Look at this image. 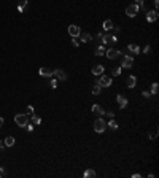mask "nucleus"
Wrapping results in <instances>:
<instances>
[{
  "label": "nucleus",
  "mask_w": 159,
  "mask_h": 178,
  "mask_svg": "<svg viewBox=\"0 0 159 178\" xmlns=\"http://www.w3.org/2000/svg\"><path fill=\"white\" fill-rule=\"evenodd\" d=\"M111 83H113L111 76H107V75H100L99 78L96 80V84H99L100 88H110Z\"/></svg>",
  "instance_id": "1"
},
{
  "label": "nucleus",
  "mask_w": 159,
  "mask_h": 178,
  "mask_svg": "<svg viewBox=\"0 0 159 178\" xmlns=\"http://www.w3.org/2000/svg\"><path fill=\"white\" fill-rule=\"evenodd\" d=\"M105 129H107V123H105L102 118H97V119L94 121V130H96L97 134H102V132H105Z\"/></svg>",
  "instance_id": "2"
},
{
  "label": "nucleus",
  "mask_w": 159,
  "mask_h": 178,
  "mask_svg": "<svg viewBox=\"0 0 159 178\" xmlns=\"http://www.w3.org/2000/svg\"><path fill=\"white\" fill-rule=\"evenodd\" d=\"M14 123H16V126H19V127H24L26 124L29 123V118H27V115H24V113H18L16 116H14Z\"/></svg>",
  "instance_id": "3"
},
{
  "label": "nucleus",
  "mask_w": 159,
  "mask_h": 178,
  "mask_svg": "<svg viewBox=\"0 0 159 178\" xmlns=\"http://www.w3.org/2000/svg\"><path fill=\"white\" fill-rule=\"evenodd\" d=\"M140 11V8H138V5L132 3V5H127V8H126V14H127L129 18H134L137 16V13Z\"/></svg>",
  "instance_id": "4"
},
{
  "label": "nucleus",
  "mask_w": 159,
  "mask_h": 178,
  "mask_svg": "<svg viewBox=\"0 0 159 178\" xmlns=\"http://www.w3.org/2000/svg\"><path fill=\"white\" fill-rule=\"evenodd\" d=\"M105 56L113 61V59H118L121 56V51H118V49H115V48H110V49H105Z\"/></svg>",
  "instance_id": "5"
},
{
  "label": "nucleus",
  "mask_w": 159,
  "mask_h": 178,
  "mask_svg": "<svg viewBox=\"0 0 159 178\" xmlns=\"http://www.w3.org/2000/svg\"><path fill=\"white\" fill-rule=\"evenodd\" d=\"M132 64H134V57L132 56H124L121 61V69H131Z\"/></svg>",
  "instance_id": "6"
},
{
  "label": "nucleus",
  "mask_w": 159,
  "mask_h": 178,
  "mask_svg": "<svg viewBox=\"0 0 159 178\" xmlns=\"http://www.w3.org/2000/svg\"><path fill=\"white\" fill-rule=\"evenodd\" d=\"M118 41V37L116 35H110V34H105L102 35V43H107V44H113Z\"/></svg>",
  "instance_id": "7"
},
{
  "label": "nucleus",
  "mask_w": 159,
  "mask_h": 178,
  "mask_svg": "<svg viewBox=\"0 0 159 178\" xmlns=\"http://www.w3.org/2000/svg\"><path fill=\"white\" fill-rule=\"evenodd\" d=\"M53 75H54L57 80H61V81H65V80H67V73L64 72V70H61V69L53 70Z\"/></svg>",
  "instance_id": "8"
},
{
  "label": "nucleus",
  "mask_w": 159,
  "mask_h": 178,
  "mask_svg": "<svg viewBox=\"0 0 159 178\" xmlns=\"http://www.w3.org/2000/svg\"><path fill=\"white\" fill-rule=\"evenodd\" d=\"M146 21L148 22H154L158 21V10H151V11H146Z\"/></svg>",
  "instance_id": "9"
},
{
  "label": "nucleus",
  "mask_w": 159,
  "mask_h": 178,
  "mask_svg": "<svg viewBox=\"0 0 159 178\" xmlns=\"http://www.w3.org/2000/svg\"><path fill=\"white\" fill-rule=\"evenodd\" d=\"M69 34H70V37H80V34H81V29H80L78 26L72 24V26H69Z\"/></svg>",
  "instance_id": "10"
},
{
  "label": "nucleus",
  "mask_w": 159,
  "mask_h": 178,
  "mask_svg": "<svg viewBox=\"0 0 159 178\" xmlns=\"http://www.w3.org/2000/svg\"><path fill=\"white\" fill-rule=\"evenodd\" d=\"M135 84H137V76L129 75L127 78H126V86H127L129 89H132V88H135Z\"/></svg>",
  "instance_id": "11"
},
{
  "label": "nucleus",
  "mask_w": 159,
  "mask_h": 178,
  "mask_svg": "<svg viewBox=\"0 0 159 178\" xmlns=\"http://www.w3.org/2000/svg\"><path fill=\"white\" fill-rule=\"evenodd\" d=\"M116 102L119 105V108H126V105H127V99L123 96H116Z\"/></svg>",
  "instance_id": "12"
},
{
  "label": "nucleus",
  "mask_w": 159,
  "mask_h": 178,
  "mask_svg": "<svg viewBox=\"0 0 159 178\" xmlns=\"http://www.w3.org/2000/svg\"><path fill=\"white\" fill-rule=\"evenodd\" d=\"M104 65H94V67H92V73H94V75H96V76H99V75H102V73H104Z\"/></svg>",
  "instance_id": "13"
},
{
  "label": "nucleus",
  "mask_w": 159,
  "mask_h": 178,
  "mask_svg": "<svg viewBox=\"0 0 159 178\" xmlns=\"http://www.w3.org/2000/svg\"><path fill=\"white\" fill-rule=\"evenodd\" d=\"M27 7H29L27 0H21V3L18 5V11H19V13H24V11L27 10Z\"/></svg>",
  "instance_id": "14"
},
{
  "label": "nucleus",
  "mask_w": 159,
  "mask_h": 178,
  "mask_svg": "<svg viewBox=\"0 0 159 178\" xmlns=\"http://www.w3.org/2000/svg\"><path fill=\"white\" fill-rule=\"evenodd\" d=\"M127 51H129V53H132V54H138V53H140V48H138V44L131 43V44L127 46Z\"/></svg>",
  "instance_id": "15"
},
{
  "label": "nucleus",
  "mask_w": 159,
  "mask_h": 178,
  "mask_svg": "<svg viewBox=\"0 0 159 178\" xmlns=\"http://www.w3.org/2000/svg\"><path fill=\"white\" fill-rule=\"evenodd\" d=\"M92 113H96V115H99V116H102V115H105V111H104V108H102L100 105H92Z\"/></svg>",
  "instance_id": "16"
},
{
  "label": "nucleus",
  "mask_w": 159,
  "mask_h": 178,
  "mask_svg": "<svg viewBox=\"0 0 159 178\" xmlns=\"http://www.w3.org/2000/svg\"><path fill=\"white\" fill-rule=\"evenodd\" d=\"M102 27H104V30L108 32V30H111L115 26H113V22H111V19H105V21H104V24H102Z\"/></svg>",
  "instance_id": "17"
},
{
  "label": "nucleus",
  "mask_w": 159,
  "mask_h": 178,
  "mask_svg": "<svg viewBox=\"0 0 159 178\" xmlns=\"http://www.w3.org/2000/svg\"><path fill=\"white\" fill-rule=\"evenodd\" d=\"M40 75L42 76H53V70L48 69V67H42V69H40Z\"/></svg>",
  "instance_id": "18"
},
{
  "label": "nucleus",
  "mask_w": 159,
  "mask_h": 178,
  "mask_svg": "<svg viewBox=\"0 0 159 178\" xmlns=\"http://www.w3.org/2000/svg\"><path fill=\"white\" fill-rule=\"evenodd\" d=\"M83 177H84V178H96V170H92V169H88V170H84Z\"/></svg>",
  "instance_id": "19"
},
{
  "label": "nucleus",
  "mask_w": 159,
  "mask_h": 178,
  "mask_svg": "<svg viewBox=\"0 0 159 178\" xmlns=\"http://www.w3.org/2000/svg\"><path fill=\"white\" fill-rule=\"evenodd\" d=\"M107 127H110L111 130H116V129H118V127H119V126H118V123H116V121L113 119V118H110V123H107Z\"/></svg>",
  "instance_id": "20"
},
{
  "label": "nucleus",
  "mask_w": 159,
  "mask_h": 178,
  "mask_svg": "<svg viewBox=\"0 0 159 178\" xmlns=\"http://www.w3.org/2000/svg\"><path fill=\"white\" fill-rule=\"evenodd\" d=\"M80 37H81V41H84V43H86V41H91V40H92V35L88 34V32H86V34H80Z\"/></svg>",
  "instance_id": "21"
},
{
  "label": "nucleus",
  "mask_w": 159,
  "mask_h": 178,
  "mask_svg": "<svg viewBox=\"0 0 159 178\" xmlns=\"http://www.w3.org/2000/svg\"><path fill=\"white\" fill-rule=\"evenodd\" d=\"M14 142H16V140H14L13 137H7V138H5L3 146H8V148H10V146H13V145H14Z\"/></svg>",
  "instance_id": "22"
},
{
  "label": "nucleus",
  "mask_w": 159,
  "mask_h": 178,
  "mask_svg": "<svg viewBox=\"0 0 159 178\" xmlns=\"http://www.w3.org/2000/svg\"><path fill=\"white\" fill-rule=\"evenodd\" d=\"M32 123H34L35 126H38V124H42V118L38 116V115H32Z\"/></svg>",
  "instance_id": "23"
},
{
  "label": "nucleus",
  "mask_w": 159,
  "mask_h": 178,
  "mask_svg": "<svg viewBox=\"0 0 159 178\" xmlns=\"http://www.w3.org/2000/svg\"><path fill=\"white\" fill-rule=\"evenodd\" d=\"M94 54H96V56H104L105 54V48H104V46H97V49L94 51Z\"/></svg>",
  "instance_id": "24"
},
{
  "label": "nucleus",
  "mask_w": 159,
  "mask_h": 178,
  "mask_svg": "<svg viewBox=\"0 0 159 178\" xmlns=\"http://www.w3.org/2000/svg\"><path fill=\"white\" fill-rule=\"evenodd\" d=\"M92 94H94V96H97V94H100V86H99V84H96V86L92 88Z\"/></svg>",
  "instance_id": "25"
},
{
  "label": "nucleus",
  "mask_w": 159,
  "mask_h": 178,
  "mask_svg": "<svg viewBox=\"0 0 159 178\" xmlns=\"http://www.w3.org/2000/svg\"><path fill=\"white\" fill-rule=\"evenodd\" d=\"M158 88H159L158 83H153V84H151V94H156V92H158Z\"/></svg>",
  "instance_id": "26"
},
{
  "label": "nucleus",
  "mask_w": 159,
  "mask_h": 178,
  "mask_svg": "<svg viewBox=\"0 0 159 178\" xmlns=\"http://www.w3.org/2000/svg\"><path fill=\"white\" fill-rule=\"evenodd\" d=\"M24 127L27 129V132H32V130H34V127H35V124H29V123H27Z\"/></svg>",
  "instance_id": "27"
},
{
  "label": "nucleus",
  "mask_w": 159,
  "mask_h": 178,
  "mask_svg": "<svg viewBox=\"0 0 159 178\" xmlns=\"http://www.w3.org/2000/svg\"><path fill=\"white\" fill-rule=\"evenodd\" d=\"M113 75H115V76H119V75H121V67H116V69L113 70Z\"/></svg>",
  "instance_id": "28"
},
{
  "label": "nucleus",
  "mask_w": 159,
  "mask_h": 178,
  "mask_svg": "<svg viewBox=\"0 0 159 178\" xmlns=\"http://www.w3.org/2000/svg\"><path fill=\"white\" fill-rule=\"evenodd\" d=\"M76 38H78V37H72V44L75 46V48H76V46H80V41L76 40Z\"/></svg>",
  "instance_id": "29"
},
{
  "label": "nucleus",
  "mask_w": 159,
  "mask_h": 178,
  "mask_svg": "<svg viewBox=\"0 0 159 178\" xmlns=\"http://www.w3.org/2000/svg\"><path fill=\"white\" fill-rule=\"evenodd\" d=\"M49 84H51L53 89H56V88H57V80H51V83H49Z\"/></svg>",
  "instance_id": "30"
},
{
  "label": "nucleus",
  "mask_w": 159,
  "mask_h": 178,
  "mask_svg": "<svg viewBox=\"0 0 159 178\" xmlns=\"http://www.w3.org/2000/svg\"><path fill=\"white\" fill-rule=\"evenodd\" d=\"M34 111H35V110H34V107H32V105H29V107H27V115H34Z\"/></svg>",
  "instance_id": "31"
},
{
  "label": "nucleus",
  "mask_w": 159,
  "mask_h": 178,
  "mask_svg": "<svg viewBox=\"0 0 159 178\" xmlns=\"http://www.w3.org/2000/svg\"><path fill=\"white\" fill-rule=\"evenodd\" d=\"M156 137H158V130H154L153 134H150V140H154Z\"/></svg>",
  "instance_id": "32"
},
{
  "label": "nucleus",
  "mask_w": 159,
  "mask_h": 178,
  "mask_svg": "<svg viewBox=\"0 0 159 178\" xmlns=\"http://www.w3.org/2000/svg\"><path fill=\"white\" fill-rule=\"evenodd\" d=\"M143 53H146V54H150V53H151V48H150V44H148V46H145V49H143Z\"/></svg>",
  "instance_id": "33"
},
{
  "label": "nucleus",
  "mask_w": 159,
  "mask_h": 178,
  "mask_svg": "<svg viewBox=\"0 0 159 178\" xmlns=\"http://www.w3.org/2000/svg\"><path fill=\"white\" fill-rule=\"evenodd\" d=\"M3 175H7V170L3 167H0V177H3Z\"/></svg>",
  "instance_id": "34"
},
{
  "label": "nucleus",
  "mask_w": 159,
  "mask_h": 178,
  "mask_svg": "<svg viewBox=\"0 0 159 178\" xmlns=\"http://www.w3.org/2000/svg\"><path fill=\"white\" fill-rule=\"evenodd\" d=\"M102 35H104V34H97L96 35V40L97 41H102Z\"/></svg>",
  "instance_id": "35"
},
{
  "label": "nucleus",
  "mask_w": 159,
  "mask_h": 178,
  "mask_svg": "<svg viewBox=\"0 0 159 178\" xmlns=\"http://www.w3.org/2000/svg\"><path fill=\"white\" fill-rule=\"evenodd\" d=\"M142 3H145V0H135V5H138V7H140Z\"/></svg>",
  "instance_id": "36"
},
{
  "label": "nucleus",
  "mask_w": 159,
  "mask_h": 178,
  "mask_svg": "<svg viewBox=\"0 0 159 178\" xmlns=\"http://www.w3.org/2000/svg\"><path fill=\"white\" fill-rule=\"evenodd\" d=\"M105 115H107L108 118H113V116H115V113H113V111H107V113H105Z\"/></svg>",
  "instance_id": "37"
},
{
  "label": "nucleus",
  "mask_w": 159,
  "mask_h": 178,
  "mask_svg": "<svg viewBox=\"0 0 159 178\" xmlns=\"http://www.w3.org/2000/svg\"><path fill=\"white\" fill-rule=\"evenodd\" d=\"M150 94H151V92H148V91H145V92H143V97H150Z\"/></svg>",
  "instance_id": "38"
},
{
  "label": "nucleus",
  "mask_w": 159,
  "mask_h": 178,
  "mask_svg": "<svg viewBox=\"0 0 159 178\" xmlns=\"http://www.w3.org/2000/svg\"><path fill=\"white\" fill-rule=\"evenodd\" d=\"M132 178H142V177H140V173H134V175H132Z\"/></svg>",
  "instance_id": "39"
},
{
  "label": "nucleus",
  "mask_w": 159,
  "mask_h": 178,
  "mask_svg": "<svg viewBox=\"0 0 159 178\" xmlns=\"http://www.w3.org/2000/svg\"><path fill=\"white\" fill-rule=\"evenodd\" d=\"M154 7H156V8L159 7V0H154Z\"/></svg>",
  "instance_id": "40"
},
{
  "label": "nucleus",
  "mask_w": 159,
  "mask_h": 178,
  "mask_svg": "<svg viewBox=\"0 0 159 178\" xmlns=\"http://www.w3.org/2000/svg\"><path fill=\"white\" fill-rule=\"evenodd\" d=\"M3 123H5V121H3V118H0V127L3 126Z\"/></svg>",
  "instance_id": "41"
},
{
  "label": "nucleus",
  "mask_w": 159,
  "mask_h": 178,
  "mask_svg": "<svg viewBox=\"0 0 159 178\" xmlns=\"http://www.w3.org/2000/svg\"><path fill=\"white\" fill-rule=\"evenodd\" d=\"M2 148H3V143H2V140H0V150H2Z\"/></svg>",
  "instance_id": "42"
}]
</instances>
